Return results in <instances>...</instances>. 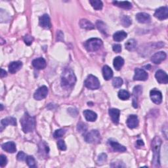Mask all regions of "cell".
Returning <instances> with one entry per match:
<instances>
[{"label":"cell","mask_w":168,"mask_h":168,"mask_svg":"<svg viewBox=\"0 0 168 168\" xmlns=\"http://www.w3.org/2000/svg\"><path fill=\"white\" fill-rule=\"evenodd\" d=\"M103 43L101 40L99 38H91L85 43V47L88 51H96L99 50Z\"/></svg>","instance_id":"cell-4"},{"label":"cell","mask_w":168,"mask_h":168,"mask_svg":"<svg viewBox=\"0 0 168 168\" xmlns=\"http://www.w3.org/2000/svg\"><path fill=\"white\" fill-rule=\"evenodd\" d=\"M154 17L159 20H165L168 18L167 7H161L156 9L154 13Z\"/></svg>","instance_id":"cell-10"},{"label":"cell","mask_w":168,"mask_h":168,"mask_svg":"<svg viewBox=\"0 0 168 168\" xmlns=\"http://www.w3.org/2000/svg\"><path fill=\"white\" fill-rule=\"evenodd\" d=\"M1 72H2V73H1V78H4L5 76H7V72H6V71H5V70L3 69H2L1 70Z\"/></svg>","instance_id":"cell-47"},{"label":"cell","mask_w":168,"mask_h":168,"mask_svg":"<svg viewBox=\"0 0 168 168\" xmlns=\"http://www.w3.org/2000/svg\"><path fill=\"white\" fill-rule=\"evenodd\" d=\"M2 126L3 127H6L8 125H12V126H17V120L15 118L13 117H8L6 118H4L1 122Z\"/></svg>","instance_id":"cell-24"},{"label":"cell","mask_w":168,"mask_h":168,"mask_svg":"<svg viewBox=\"0 0 168 168\" xmlns=\"http://www.w3.org/2000/svg\"><path fill=\"white\" fill-rule=\"evenodd\" d=\"M85 86L91 90H95L99 88L100 82L99 79L93 75H89L84 82Z\"/></svg>","instance_id":"cell-5"},{"label":"cell","mask_w":168,"mask_h":168,"mask_svg":"<svg viewBox=\"0 0 168 168\" xmlns=\"http://www.w3.org/2000/svg\"><path fill=\"white\" fill-rule=\"evenodd\" d=\"M1 107H2V108H1V110H3V105H1Z\"/></svg>","instance_id":"cell-48"},{"label":"cell","mask_w":168,"mask_h":168,"mask_svg":"<svg viewBox=\"0 0 168 168\" xmlns=\"http://www.w3.org/2000/svg\"><path fill=\"white\" fill-rule=\"evenodd\" d=\"M124 64V59L121 57H117L113 61L114 67L116 70H120Z\"/></svg>","instance_id":"cell-27"},{"label":"cell","mask_w":168,"mask_h":168,"mask_svg":"<svg viewBox=\"0 0 168 168\" xmlns=\"http://www.w3.org/2000/svg\"><path fill=\"white\" fill-rule=\"evenodd\" d=\"M118 97L123 101H126L129 99L130 94L128 91L122 89L118 92Z\"/></svg>","instance_id":"cell-33"},{"label":"cell","mask_w":168,"mask_h":168,"mask_svg":"<svg viewBox=\"0 0 168 168\" xmlns=\"http://www.w3.org/2000/svg\"><path fill=\"white\" fill-rule=\"evenodd\" d=\"M139 119L136 115H130L126 121L127 126L130 129L136 128L139 126Z\"/></svg>","instance_id":"cell-15"},{"label":"cell","mask_w":168,"mask_h":168,"mask_svg":"<svg viewBox=\"0 0 168 168\" xmlns=\"http://www.w3.org/2000/svg\"><path fill=\"white\" fill-rule=\"evenodd\" d=\"M26 162L28 166L30 167H36V160L33 156H28L26 157Z\"/></svg>","instance_id":"cell-34"},{"label":"cell","mask_w":168,"mask_h":168,"mask_svg":"<svg viewBox=\"0 0 168 168\" xmlns=\"http://www.w3.org/2000/svg\"><path fill=\"white\" fill-rule=\"evenodd\" d=\"M85 118L86 119L87 121L89 122H95L97 118V114L93 111L89 110H85L83 112Z\"/></svg>","instance_id":"cell-22"},{"label":"cell","mask_w":168,"mask_h":168,"mask_svg":"<svg viewBox=\"0 0 168 168\" xmlns=\"http://www.w3.org/2000/svg\"><path fill=\"white\" fill-rule=\"evenodd\" d=\"M123 84V80L121 78H115L112 81V85L116 88H120Z\"/></svg>","instance_id":"cell-36"},{"label":"cell","mask_w":168,"mask_h":168,"mask_svg":"<svg viewBox=\"0 0 168 168\" xmlns=\"http://www.w3.org/2000/svg\"><path fill=\"white\" fill-rule=\"evenodd\" d=\"M162 144V139L159 137H155L152 141V150L153 152V164L155 167H160V153Z\"/></svg>","instance_id":"cell-3"},{"label":"cell","mask_w":168,"mask_h":168,"mask_svg":"<svg viewBox=\"0 0 168 168\" xmlns=\"http://www.w3.org/2000/svg\"><path fill=\"white\" fill-rule=\"evenodd\" d=\"M149 78L147 72L141 68H136L135 70V75L133 80L135 81H146Z\"/></svg>","instance_id":"cell-7"},{"label":"cell","mask_w":168,"mask_h":168,"mask_svg":"<svg viewBox=\"0 0 168 168\" xmlns=\"http://www.w3.org/2000/svg\"><path fill=\"white\" fill-rule=\"evenodd\" d=\"M113 4L116 6L121 7L125 9H130L132 8V4L129 2H118V1H114Z\"/></svg>","instance_id":"cell-28"},{"label":"cell","mask_w":168,"mask_h":168,"mask_svg":"<svg viewBox=\"0 0 168 168\" xmlns=\"http://www.w3.org/2000/svg\"><path fill=\"white\" fill-rule=\"evenodd\" d=\"M107 160V156L106 154L102 153L101 155L99 156L98 157V160H97V162H101V163H103V162H106Z\"/></svg>","instance_id":"cell-43"},{"label":"cell","mask_w":168,"mask_h":168,"mask_svg":"<svg viewBox=\"0 0 168 168\" xmlns=\"http://www.w3.org/2000/svg\"><path fill=\"white\" fill-rule=\"evenodd\" d=\"M23 67V63L20 61H15L12 62L9 66V72L11 74H15Z\"/></svg>","instance_id":"cell-20"},{"label":"cell","mask_w":168,"mask_h":168,"mask_svg":"<svg viewBox=\"0 0 168 168\" xmlns=\"http://www.w3.org/2000/svg\"><path fill=\"white\" fill-rule=\"evenodd\" d=\"M125 47L127 50L129 51H132L135 50L137 47V41L134 39L129 40L125 44Z\"/></svg>","instance_id":"cell-30"},{"label":"cell","mask_w":168,"mask_h":168,"mask_svg":"<svg viewBox=\"0 0 168 168\" xmlns=\"http://www.w3.org/2000/svg\"><path fill=\"white\" fill-rule=\"evenodd\" d=\"M7 157L5 155L2 154L1 156H0V166L3 167L7 165Z\"/></svg>","instance_id":"cell-40"},{"label":"cell","mask_w":168,"mask_h":168,"mask_svg":"<svg viewBox=\"0 0 168 168\" xmlns=\"http://www.w3.org/2000/svg\"><path fill=\"white\" fill-rule=\"evenodd\" d=\"M144 143H143V141L142 140H138L137 141V147L138 148L141 147L142 146H144Z\"/></svg>","instance_id":"cell-46"},{"label":"cell","mask_w":168,"mask_h":168,"mask_svg":"<svg viewBox=\"0 0 168 168\" xmlns=\"http://www.w3.org/2000/svg\"><path fill=\"white\" fill-rule=\"evenodd\" d=\"M136 19L139 23H149L151 20L150 16L145 13H139L136 15Z\"/></svg>","instance_id":"cell-19"},{"label":"cell","mask_w":168,"mask_h":168,"mask_svg":"<svg viewBox=\"0 0 168 168\" xmlns=\"http://www.w3.org/2000/svg\"><path fill=\"white\" fill-rule=\"evenodd\" d=\"M80 26L82 28L85 30H93L95 26L87 19H82L80 21Z\"/></svg>","instance_id":"cell-25"},{"label":"cell","mask_w":168,"mask_h":168,"mask_svg":"<svg viewBox=\"0 0 168 168\" xmlns=\"http://www.w3.org/2000/svg\"><path fill=\"white\" fill-rule=\"evenodd\" d=\"M48 94V88L46 86L43 85L38 89H37L34 95V97L36 100L41 101L45 99Z\"/></svg>","instance_id":"cell-8"},{"label":"cell","mask_w":168,"mask_h":168,"mask_svg":"<svg viewBox=\"0 0 168 168\" xmlns=\"http://www.w3.org/2000/svg\"><path fill=\"white\" fill-rule=\"evenodd\" d=\"M112 50L114 52L119 53L122 51V46L120 44H115L112 46Z\"/></svg>","instance_id":"cell-45"},{"label":"cell","mask_w":168,"mask_h":168,"mask_svg":"<svg viewBox=\"0 0 168 168\" xmlns=\"http://www.w3.org/2000/svg\"><path fill=\"white\" fill-rule=\"evenodd\" d=\"M39 23H40V25L43 28L50 29L51 28V19H50V16H49L47 14L43 15V16L40 17Z\"/></svg>","instance_id":"cell-12"},{"label":"cell","mask_w":168,"mask_h":168,"mask_svg":"<svg viewBox=\"0 0 168 168\" xmlns=\"http://www.w3.org/2000/svg\"><path fill=\"white\" fill-rule=\"evenodd\" d=\"M78 130L81 133L85 132L87 130V126H86L85 124L83 123H79L78 126Z\"/></svg>","instance_id":"cell-42"},{"label":"cell","mask_w":168,"mask_h":168,"mask_svg":"<svg viewBox=\"0 0 168 168\" xmlns=\"http://www.w3.org/2000/svg\"><path fill=\"white\" fill-rule=\"evenodd\" d=\"M32 66L37 70H41L44 69L46 67L47 63L44 58L40 57L36 58L32 61Z\"/></svg>","instance_id":"cell-16"},{"label":"cell","mask_w":168,"mask_h":168,"mask_svg":"<svg viewBox=\"0 0 168 168\" xmlns=\"http://www.w3.org/2000/svg\"><path fill=\"white\" fill-rule=\"evenodd\" d=\"M151 100L156 105H160L162 101V94L161 92L156 89L151 90L150 92Z\"/></svg>","instance_id":"cell-9"},{"label":"cell","mask_w":168,"mask_h":168,"mask_svg":"<svg viewBox=\"0 0 168 168\" xmlns=\"http://www.w3.org/2000/svg\"><path fill=\"white\" fill-rule=\"evenodd\" d=\"M24 41L27 45H30L34 41V37L30 35L27 34L24 37Z\"/></svg>","instance_id":"cell-38"},{"label":"cell","mask_w":168,"mask_h":168,"mask_svg":"<svg viewBox=\"0 0 168 168\" xmlns=\"http://www.w3.org/2000/svg\"><path fill=\"white\" fill-rule=\"evenodd\" d=\"M20 123L23 131L25 133H28L34 131L36 126L34 117L31 116L28 112H25L20 119Z\"/></svg>","instance_id":"cell-2"},{"label":"cell","mask_w":168,"mask_h":168,"mask_svg":"<svg viewBox=\"0 0 168 168\" xmlns=\"http://www.w3.org/2000/svg\"><path fill=\"white\" fill-rule=\"evenodd\" d=\"M85 141L91 144H98L101 143V135L97 130H91L85 135Z\"/></svg>","instance_id":"cell-6"},{"label":"cell","mask_w":168,"mask_h":168,"mask_svg":"<svg viewBox=\"0 0 168 168\" xmlns=\"http://www.w3.org/2000/svg\"><path fill=\"white\" fill-rule=\"evenodd\" d=\"M121 23L123 26L127 28V27L130 26V25L132 24V20L128 17V16H124V17H123V18L122 19Z\"/></svg>","instance_id":"cell-35"},{"label":"cell","mask_w":168,"mask_h":168,"mask_svg":"<svg viewBox=\"0 0 168 168\" xmlns=\"http://www.w3.org/2000/svg\"><path fill=\"white\" fill-rule=\"evenodd\" d=\"M102 75H103V77L105 80L108 81L110 80L113 76L112 70L107 65H105L102 68Z\"/></svg>","instance_id":"cell-23"},{"label":"cell","mask_w":168,"mask_h":168,"mask_svg":"<svg viewBox=\"0 0 168 168\" xmlns=\"http://www.w3.org/2000/svg\"><path fill=\"white\" fill-rule=\"evenodd\" d=\"M155 77L158 83L166 84L168 82V76L166 72L162 70H159L156 72Z\"/></svg>","instance_id":"cell-13"},{"label":"cell","mask_w":168,"mask_h":168,"mask_svg":"<svg viewBox=\"0 0 168 168\" xmlns=\"http://www.w3.org/2000/svg\"><path fill=\"white\" fill-rule=\"evenodd\" d=\"M110 166L112 167H126V166L123 164V163H122V162H112Z\"/></svg>","instance_id":"cell-44"},{"label":"cell","mask_w":168,"mask_h":168,"mask_svg":"<svg viewBox=\"0 0 168 168\" xmlns=\"http://www.w3.org/2000/svg\"><path fill=\"white\" fill-rule=\"evenodd\" d=\"M50 149H49L48 145L44 142L41 141L39 145V153L41 154V156H46L49 154Z\"/></svg>","instance_id":"cell-29"},{"label":"cell","mask_w":168,"mask_h":168,"mask_svg":"<svg viewBox=\"0 0 168 168\" xmlns=\"http://www.w3.org/2000/svg\"><path fill=\"white\" fill-rule=\"evenodd\" d=\"M65 133H66V130H65L64 129H59L56 130L55 133H54L53 137L55 139L60 138V137H62Z\"/></svg>","instance_id":"cell-37"},{"label":"cell","mask_w":168,"mask_h":168,"mask_svg":"<svg viewBox=\"0 0 168 168\" xmlns=\"http://www.w3.org/2000/svg\"><path fill=\"white\" fill-rule=\"evenodd\" d=\"M108 144L110 145L112 149L116 152H120V153H123V152H126L127 150V149L124 147V146L118 143V142L115 141V140H113L112 139L108 140Z\"/></svg>","instance_id":"cell-17"},{"label":"cell","mask_w":168,"mask_h":168,"mask_svg":"<svg viewBox=\"0 0 168 168\" xmlns=\"http://www.w3.org/2000/svg\"><path fill=\"white\" fill-rule=\"evenodd\" d=\"M167 57L166 53L164 51H159L156 53L153 57H151V61L156 64H159L162 61H164Z\"/></svg>","instance_id":"cell-11"},{"label":"cell","mask_w":168,"mask_h":168,"mask_svg":"<svg viewBox=\"0 0 168 168\" xmlns=\"http://www.w3.org/2000/svg\"><path fill=\"white\" fill-rule=\"evenodd\" d=\"M76 82V77L71 68H65L61 76V85L62 88L69 89L72 88Z\"/></svg>","instance_id":"cell-1"},{"label":"cell","mask_w":168,"mask_h":168,"mask_svg":"<svg viewBox=\"0 0 168 168\" xmlns=\"http://www.w3.org/2000/svg\"><path fill=\"white\" fill-rule=\"evenodd\" d=\"M26 155L23 152H19L17 154V158L19 161H24L26 159Z\"/></svg>","instance_id":"cell-41"},{"label":"cell","mask_w":168,"mask_h":168,"mask_svg":"<svg viewBox=\"0 0 168 168\" xmlns=\"http://www.w3.org/2000/svg\"><path fill=\"white\" fill-rule=\"evenodd\" d=\"M96 26H97L98 29L102 32V34H107V27L106 25L101 20H98L97 22Z\"/></svg>","instance_id":"cell-32"},{"label":"cell","mask_w":168,"mask_h":168,"mask_svg":"<svg viewBox=\"0 0 168 168\" xmlns=\"http://www.w3.org/2000/svg\"><path fill=\"white\" fill-rule=\"evenodd\" d=\"M127 34L124 31H118L113 35V39L116 41H123L127 37Z\"/></svg>","instance_id":"cell-26"},{"label":"cell","mask_w":168,"mask_h":168,"mask_svg":"<svg viewBox=\"0 0 168 168\" xmlns=\"http://www.w3.org/2000/svg\"><path fill=\"white\" fill-rule=\"evenodd\" d=\"M109 114L111 117L112 121L114 123L118 124L119 120H120V110L117 109V108H111L109 110Z\"/></svg>","instance_id":"cell-18"},{"label":"cell","mask_w":168,"mask_h":168,"mask_svg":"<svg viewBox=\"0 0 168 168\" xmlns=\"http://www.w3.org/2000/svg\"><path fill=\"white\" fill-rule=\"evenodd\" d=\"M2 149L5 151L9 153H15L17 151L16 144L14 142L9 141L6 143H4L2 146Z\"/></svg>","instance_id":"cell-21"},{"label":"cell","mask_w":168,"mask_h":168,"mask_svg":"<svg viewBox=\"0 0 168 168\" xmlns=\"http://www.w3.org/2000/svg\"><path fill=\"white\" fill-rule=\"evenodd\" d=\"M89 3L95 10H101L103 7V3L100 0H90Z\"/></svg>","instance_id":"cell-31"},{"label":"cell","mask_w":168,"mask_h":168,"mask_svg":"<svg viewBox=\"0 0 168 168\" xmlns=\"http://www.w3.org/2000/svg\"><path fill=\"white\" fill-rule=\"evenodd\" d=\"M57 146L58 149L61 150H67V145L65 144L63 140H59L57 142Z\"/></svg>","instance_id":"cell-39"},{"label":"cell","mask_w":168,"mask_h":168,"mask_svg":"<svg viewBox=\"0 0 168 168\" xmlns=\"http://www.w3.org/2000/svg\"><path fill=\"white\" fill-rule=\"evenodd\" d=\"M143 90H142V87L138 85L135 86L133 89V105L134 108H137L138 107V99L139 97L142 94Z\"/></svg>","instance_id":"cell-14"}]
</instances>
